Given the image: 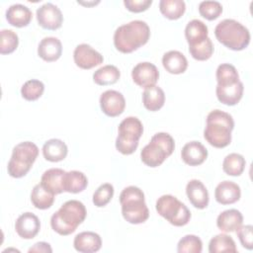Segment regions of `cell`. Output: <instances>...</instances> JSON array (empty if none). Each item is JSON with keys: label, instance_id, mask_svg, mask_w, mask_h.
<instances>
[{"label": "cell", "instance_id": "cell-1", "mask_svg": "<svg viewBox=\"0 0 253 253\" xmlns=\"http://www.w3.org/2000/svg\"><path fill=\"white\" fill-rule=\"evenodd\" d=\"M150 37L148 25L141 20H134L122 25L115 31V47L123 53H130L144 45Z\"/></svg>", "mask_w": 253, "mask_h": 253}, {"label": "cell", "instance_id": "cell-2", "mask_svg": "<svg viewBox=\"0 0 253 253\" xmlns=\"http://www.w3.org/2000/svg\"><path fill=\"white\" fill-rule=\"evenodd\" d=\"M234 121L231 115L220 110H213L207 117L204 137L211 146L223 148L231 142Z\"/></svg>", "mask_w": 253, "mask_h": 253}, {"label": "cell", "instance_id": "cell-3", "mask_svg": "<svg viewBox=\"0 0 253 253\" xmlns=\"http://www.w3.org/2000/svg\"><path fill=\"white\" fill-rule=\"evenodd\" d=\"M87 211L83 203L77 200L65 202L50 217L51 228L59 235H69L86 218Z\"/></svg>", "mask_w": 253, "mask_h": 253}, {"label": "cell", "instance_id": "cell-4", "mask_svg": "<svg viewBox=\"0 0 253 253\" xmlns=\"http://www.w3.org/2000/svg\"><path fill=\"white\" fill-rule=\"evenodd\" d=\"M122 214L131 224H139L149 217V211L144 201V193L138 187L128 186L120 195Z\"/></svg>", "mask_w": 253, "mask_h": 253}, {"label": "cell", "instance_id": "cell-5", "mask_svg": "<svg viewBox=\"0 0 253 253\" xmlns=\"http://www.w3.org/2000/svg\"><path fill=\"white\" fill-rule=\"evenodd\" d=\"M217 41L232 50H242L250 42L249 30L233 19H224L214 28Z\"/></svg>", "mask_w": 253, "mask_h": 253}, {"label": "cell", "instance_id": "cell-6", "mask_svg": "<svg viewBox=\"0 0 253 253\" xmlns=\"http://www.w3.org/2000/svg\"><path fill=\"white\" fill-rule=\"evenodd\" d=\"M174 148L175 142L169 133L157 132L151 137L149 143L142 148L140 152L141 161L151 168L158 167L173 153Z\"/></svg>", "mask_w": 253, "mask_h": 253}, {"label": "cell", "instance_id": "cell-7", "mask_svg": "<svg viewBox=\"0 0 253 253\" xmlns=\"http://www.w3.org/2000/svg\"><path fill=\"white\" fill-rule=\"evenodd\" d=\"M39 155L38 146L32 141H24L14 146L8 162V174L13 178H22L31 170Z\"/></svg>", "mask_w": 253, "mask_h": 253}, {"label": "cell", "instance_id": "cell-8", "mask_svg": "<svg viewBox=\"0 0 253 253\" xmlns=\"http://www.w3.org/2000/svg\"><path fill=\"white\" fill-rule=\"evenodd\" d=\"M119 134L116 138V148L124 155L132 154L137 146L138 140L143 132L142 123L136 117L124 119L118 127Z\"/></svg>", "mask_w": 253, "mask_h": 253}, {"label": "cell", "instance_id": "cell-9", "mask_svg": "<svg viewBox=\"0 0 253 253\" xmlns=\"http://www.w3.org/2000/svg\"><path fill=\"white\" fill-rule=\"evenodd\" d=\"M156 211L174 226H184L191 219V211L185 204L172 195H163L156 201Z\"/></svg>", "mask_w": 253, "mask_h": 253}, {"label": "cell", "instance_id": "cell-10", "mask_svg": "<svg viewBox=\"0 0 253 253\" xmlns=\"http://www.w3.org/2000/svg\"><path fill=\"white\" fill-rule=\"evenodd\" d=\"M36 16L39 25L45 30H57L61 27L63 22V16L60 9L50 2L44 3L39 7Z\"/></svg>", "mask_w": 253, "mask_h": 253}, {"label": "cell", "instance_id": "cell-11", "mask_svg": "<svg viewBox=\"0 0 253 253\" xmlns=\"http://www.w3.org/2000/svg\"><path fill=\"white\" fill-rule=\"evenodd\" d=\"M100 107L102 112L108 117H118L125 111L126 100L119 91L107 90L100 96Z\"/></svg>", "mask_w": 253, "mask_h": 253}, {"label": "cell", "instance_id": "cell-12", "mask_svg": "<svg viewBox=\"0 0 253 253\" xmlns=\"http://www.w3.org/2000/svg\"><path fill=\"white\" fill-rule=\"evenodd\" d=\"M75 64L82 69H91L103 63V55L87 43L78 44L73 52Z\"/></svg>", "mask_w": 253, "mask_h": 253}, {"label": "cell", "instance_id": "cell-13", "mask_svg": "<svg viewBox=\"0 0 253 253\" xmlns=\"http://www.w3.org/2000/svg\"><path fill=\"white\" fill-rule=\"evenodd\" d=\"M131 78L137 86L147 88L156 84L159 79V71L153 63L139 62L132 68Z\"/></svg>", "mask_w": 253, "mask_h": 253}, {"label": "cell", "instance_id": "cell-14", "mask_svg": "<svg viewBox=\"0 0 253 253\" xmlns=\"http://www.w3.org/2000/svg\"><path fill=\"white\" fill-rule=\"evenodd\" d=\"M41 229L39 217L30 211L24 212L16 219L15 230L18 235L24 239H32L36 237Z\"/></svg>", "mask_w": 253, "mask_h": 253}, {"label": "cell", "instance_id": "cell-15", "mask_svg": "<svg viewBox=\"0 0 253 253\" xmlns=\"http://www.w3.org/2000/svg\"><path fill=\"white\" fill-rule=\"evenodd\" d=\"M186 194L190 203L197 209H206L209 205V192L206 186L197 179L188 182L186 186Z\"/></svg>", "mask_w": 253, "mask_h": 253}, {"label": "cell", "instance_id": "cell-16", "mask_svg": "<svg viewBox=\"0 0 253 253\" xmlns=\"http://www.w3.org/2000/svg\"><path fill=\"white\" fill-rule=\"evenodd\" d=\"M183 161L190 166H198L205 162L208 157L207 148L200 141L187 142L181 151Z\"/></svg>", "mask_w": 253, "mask_h": 253}, {"label": "cell", "instance_id": "cell-17", "mask_svg": "<svg viewBox=\"0 0 253 253\" xmlns=\"http://www.w3.org/2000/svg\"><path fill=\"white\" fill-rule=\"evenodd\" d=\"M244 91L243 83L239 80L236 83L228 85H216L215 94L217 100L227 106L236 105L242 98Z\"/></svg>", "mask_w": 253, "mask_h": 253}, {"label": "cell", "instance_id": "cell-18", "mask_svg": "<svg viewBox=\"0 0 253 253\" xmlns=\"http://www.w3.org/2000/svg\"><path fill=\"white\" fill-rule=\"evenodd\" d=\"M73 246L78 252L93 253L101 249L102 239L98 233L93 231H83L74 237Z\"/></svg>", "mask_w": 253, "mask_h": 253}, {"label": "cell", "instance_id": "cell-19", "mask_svg": "<svg viewBox=\"0 0 253 253\" xmlns=\"http://www.w3.org/2000/svg\"><path fill=\"white\" fill-rule=\"evenodd\" d=\"M214 197L216 202L221 205H231L239 201L241 190L236 183L225 180L216 186Z\"/></svg>", "mask_w": 253, "mask_h": 253}, {"label": "cell", "instance_id": "cell-20", "mask_svg": "<svg viewBox=\"0 0 253 253\" xmlns=\"http://www.w3.org/2000/svg\"><path fill=\"white\" fill-rule=\"evenodd\" d=\"M39 56L47 62L57 60L62 54L61 42L54 37L43 38L38 46Z\"/></svg>", "mask_w": 253, "mask_h": 253}, {"label": "cell", "instance_id": "cell-21", "mask_svg": "<svg viewBox=\"0 0 253 253\" xmlns=\"http://www.w3.org/2000/svg\"><path fill=\"white\" fill-rule=\"evenodd\" d=\"M33 13L27 6L23 4H13L6 11V20L11 26L23 28L30 24Z\"/></svg>", "mask_w": 253, "mask_h": 253}, {"label": "cell", "instance_id": "cell-22", "mask_svg": "<svg viewBox=\"0 0 253 253\" xmlns=\"http://www.w3.org/2000/svg\"><path fill=\"white\" fill-rule=\"evenodd\" d=\"M243 215L235 209H230L220 212L216 218V226L222 232L235 231L239 226L242 225Z\"/></svg>", "mask_w": 253, "mask_h": 253}, {"label": "cell", "instance_id": "cell-23", "mask_svg": "<svg viewBox=\"0 0 253 253\" xmlns=\"http://www.w3.org/2000/svg\"><path fill=\"white\" fill-rule=\"evenodd\" d=\"M163 67L171 74L184 73L188 67L186 56L178 50H169L163 54Z\"/></svg>", "mask_w": 253, "mask_h": 253}, {"label": "cell", "instance_id": "cell-24", "mask_svg": "<svg viewBox=\"0 0 253 253\" xmlns=\"http://www.w3.org/2000/svg\"><path fill=\"white\" fill-rule=\"evenodd\" d=\"M65 171L60 168H50L43 172L41 184L54 195L61 194L63 190V178Z\"/></svg>", "mask_w": 253, "mask_h": 253}, {"label": "cell", "instance_id": "cell-25", "mask_svg": "<svg viewBox=\"0 0 253 253\" xmlns=\"http://www.w3.org/2000/svg\"><path fill=\"white\" fill-rule=\"evenodd\" d=\"M67 152V145L58 138L48 139L42 146L43 157L50 162H59L63 160L66 157Z\"/></svg>", "mask_w": 253, "mask_h": 253}, {"label": "cell", "instance_id": "cell-26", "mask_svg": "<svg viewBox=\"0 0 253 253\" xmlns=\"http://www.w3.org/2000/svg\"><path fill=\"white\" fill-rule=\"evenodd\" d=\"M209 29L207 25L198 19L190 21L185 28V37L189 46L204 42L208 37Z\"/></svg>", "mask_w": 253, "mask_h": 253}, {"label": "cell", "instance_id": "cell-27", "mask_svg": "<svg viewBox=\"0 0 253 253\" xmlns=\"http://www.w3.org/2000/svg\"><path fill=\"white\" fill-rule=\"evenodd\" d=\"M142 103L145 109L150 112L160 110L165 103L164 91L156 85L145 88L142 94Z\"/></svg>", "mask_w": 253, "mask_h": 253}, {"label": "cell", "instance_id": "cell-28", "mask_svg": "<svg viewBox=\"0 0 253 253\" xmlns=\"http://www.w3.org/2000/svg\"><path fill=\"white\" fill-rule=\"evenodd\" d=\"M88 185V179L81 171L71 170L65 172L63 178V190L64 192L77 194L86 189Z\"/></svg>", "mask_w": 253, "mask_h": 253}, {"label": "cell", "instance_id": "cell-29", "mask_svg": "<svg viewBox=\"0 0 253 253\" xmlns=\"http://www.w3.org/2000/svg\"><path fill=\"white\" fill-rule=\"evenodd\" d=\"M54 196L53 193L39 183L32 190L31 202L35 208L39 210H46L53 205Z\"/></svg>", "mask_w": 253, "mask_h": 253}, {"label": "cell", "instance_id": "cell-30", "mask_svg": "<svg viewBox=\"0 0 253 253\" xmlns=\"http://www.w3.org/2000/svg\"><path fill=\"white\" fill-rule=\"evenodd\" d=\"M121 76V72L115 65H104L93 74V81L101 86L115 84Z\"/></svg>", "mask_w": 253, "mask_h": 253}, {"label": "cell", "instance_id": "cell-31", "mask_svg": "<svg viewBox=\"0 0 253 253\" xmlns=\"http://www.w3.org/2000/svg\"><path fill=\"white\" fill-rule=\"evenodd\" d=\"M161 14L169 20H177L183 16L186 4L183 0H161L159 2Z\"/></svg>", "mask_w": 253, "mask_h": 253}, {"label": "cell", "instance_id": "cell-32", "mask_svg": "<svg viewBox=\"0 0 253 253\" xmlns=\"http://www.w3.org/2000/svg\"><path fill=\"white\" fill-rule=\"evenodd\" d=\"M210 253H219V252H237V248L234 240L231 236L227 234H217L213 236L209 243Z\"/></svg>", "mask_w": 253, "mask_h": 253}, {"label": "cell", "instance_id": "cell-33", "mask_svg": "<svg viewBox=\"0 0 253 253\" xmlns=\"http://www.w3.org/2000/svg\"><path fill=\"white\" fill-rule=\"evenodd\" d=\"M245 158L239 153H229L222 162V169L229 176H239L245 168Z\"/></svg>", "mask_w": 253, "mask_h": 253}, {"label": "cell", "instance_id": "cell-34", "mask_svg": "<svg viewBox=\"0 0 253 253\" xmlns=\"http://www.w3.org/2000/svg\"><path fill=\"white\" fill-rule=\"evenodd\" d=\"M217 85H228L239 81V74L236 68L229 63L218 65L215 73Z\"/></svg>", "mask_w": 253, "mask_h": 253}, {"label": "cell", "instance_id": "cell-35", "mask_svg": "<svg viewBox=\"0 0 253 253\" xmlns=\"http://www.w3.org/2000/svg\"><path fill=\"white\" fill-rule=\"evenodd\" d=\"M44 91V85L38 79H31L26 81L21 88V95L27 101L38 100Z\"/></svg>", "mask_w": 253, "mask_h": 253}, {"label": "cell", "instance_id": "cell-36", "mask_svg": "<svg viewBox=\"0 0 253 253\" xmlns=\"http://www.w3.org/2000/svg\"><path fill=\"white\" fill-rule=\"evenodd\" d=\"M203 250V242L201 238L194 234H188L182 237L177 245L179 253H201Z\"/></svg>", "mask_w": 253, "mask_h": 253}, {"label": "cell", "instance_id": "cell-37", "mask_svg": "<svg viewBox=\"0 0 253 253\" xmlns=\"http://www.w3.org/2000/svg\"><path fill=\"white\" fill-rule=\"evenodd\" d=\"M189 52L196 60H208L213 53V44L211 40L207 38L204 42L189 46Z\"/></svg>", "mask_w": 253, "mask_h": 253}, {"label": "cell", "instance_id": "cell-38", "mask_svg": "<svg viewBox=\"0 0 253 253\" xmlns=\"http://www.w3.org/2000/svg\"><path fill=\"white\" fill-rule=\"evenodd\" d=\"M0 53L1 54H9L12 53L19 44V38L15 32L12 30L4 29L0 32Z\"/></svg>", "mask_w": 253, "mask_h": 253}, {"label": "cell", "instance_id": "cell-39", "mask_svg": "<svg viewBox=\"0 0 253 253\" xmlns=\"http://www.w3.org/2000/svg\"><path fill=\"white\" fill-rule=\"evenodd\" d=\"M199 13L203 18L212 21L221 15L222 6L218 1H202L199 4Z\"/></svg>", "mask_w": 253, "mask_h": 253}, {"label": "cell", "instance_id": "cell-40", "mask_svg": "<svg viewBox=\"0 0 253 253\" xmlns=\"http://www.w3.org/2000/svg\"><path fill=\"white\" fill-rule=\"evenodd\" d=\"M114 196V187L110 183L102 184L93 194V204L98 208H103L110 203Z\"/></svg>", "mask_w": 253, "mask_h": 253}, {"label": "cell", "instance_id": "cell-41", "mask_svg": "<svg viewBox=\"0 0 253 253\" xmlns=\"http://www.w3.org/2000/svg\"><path fill=\"white\" fill-rule=\"evenodd\" d=\"M253 226L248 224V225H241L236 229V234L237 237L239 238V241L241 245L248 249L252 250L253 248Z\"/></svg>", "mask_w": 253, "mask_h": 253}, {"label": "cell", "instance_id": "cell-42", "mask_svg": "<svg viewBox=\"0 0 253 253\" xmlns=\"http://www.w3.org/2000/svg\"><path fill=\"white\" fill-rule=\"evenodd\" d=\"M152 0H125L124 5L126 8L133 13H140L149 8Z\"/></svg>", "mask_w": 253, "mask_h": 253}, {"label": "cell", "instance_id": "cell-43", "mask_svg": "<svg viewBox=\"0 0 253 253\" xmlns=\"http://www.w3.org/2000/svg\"><path fill=\"white\" fill-rule=\"evenodd\" d=\"M31 252H43V253H51L52 249L50 247V245L46 242H37L36 244H34L33 247H31L29 249V253Z\"/></svg>", "mask_w": 253, "mask_h": 253}]
</instances>
